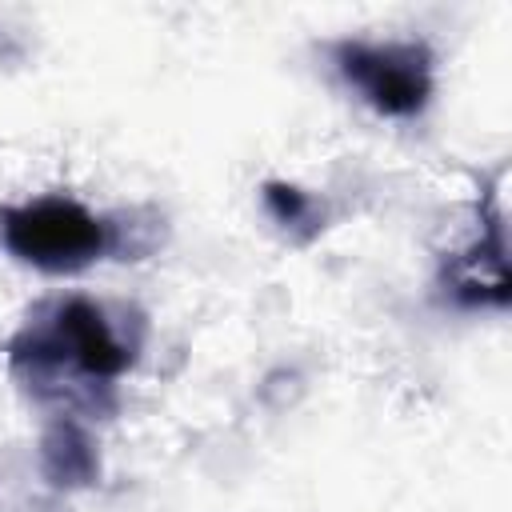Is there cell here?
I'll list each match as a JSON object with an SVG mask.
<instances>
[{"label": "cell", "mask_w": 512, "mask_h": 512, "mask_svg": "<svg viewBox=\"0 0 512 512\" xmlns=\"http://www.w3.org/2000/svg\"><path fill=\"white\" fill-rule=\"evenodd\" d=\"M0 236L16 260L40 272H80L108 248V224L64 196L4 208Z\"/></svg>", "instance_id": "6da1fadb"}, {"label": "cell", "mask_w": 512, "mask_h": 512, "mask_svg": "<svg viewBox=\"0 0 512 512\" xmlns=\"http://www.w3.org/2000/svg\"><path fill=\"white\" fill-rule=\"evenodd\" d=\"M12 364L32 372L72 364L92 380H116L132 364V352L92 300L72 296L56 308L48 328H28L12 340Z\"/></svg>", "instance_id": "7a4b0ae2"}, {"label": "cell", "mask_w": 512, "mask_h": 512, "mask_svg": "<svg viewBox=\"0 0 512 512\" xmlns=\"http://www.w3.org/2000/svg\"><path fill=\"white\" fill-rule=\"evenodd\" d=\"M336 68L380 116H416L432 96V56L416 40H344Z\"/></svg>", "instance_id": "3957f363"}, {"label": "cell", "mask_w": 512, "mask_h": 512, "mask_svg": "<svg viewBox=\"0 0 512 512\" xmlns=\"http://www.w3.org/2000/svg\"><path fill=\"white\" fill-rule=\"evenodd\" d=\"M40 476L60 492L92 488L100 480V452L88 428H80L76 420L48 424V432L40 436Z\"/></svg>", "instance_id": "277c9868"}, {"label": "cell", "mask_w": 512, "mask_h": 512, "mask_svg": "<svg viewBox=\"0 0 512 512\" xmlns=\"http://www.w3.org/2000/svg\"><path fill=\"white\" fill-rule=\"evenodd\" d=\"M452 296L464 304H508V264H504V232L500 216L488 220V240L464 252L452 264Z\"/></svg>", "instance_id": "5b68a950"}, {"label": "cell", "mask_w": 512, "mask_h": 512, "mask_svg": "<svg viewBox=\"0 0 512 512\" xmlns=\"http://www.w3.org/2000/svg\"><path fill=\"white\" fill-rule=\"evenodd\" d=\"M260 196H264V208H268L272 224H280V232L292 236L296 244H308L324 228V208L312 192H304L288 180H268Z\"/></svg>", "instance_id": "8992f818"}, {"label": "cell", "mask_w": 512, "mask_h": 512, "mask_svg": "<svg viewBox=\"0 0 512 512\" xmlns=\"http://www.w3.org/2000/svg\"><path fill=\"white\" fill-rule=\"evenodd\" d=\"M0 56H4V32H0Z\"/></svg>", "instance_id": "52a82bcc"}]
</instances>
